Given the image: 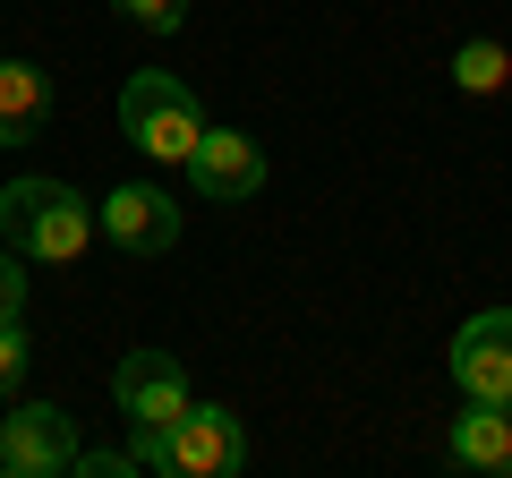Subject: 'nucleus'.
<instances>
[{
    "instance_id": "obj_13",
    "label": "nucleus",
    "mask_w": 512,
    "mask_h": 478,
    "mask_svg": "<svg viewBox=\"0 0 512 478\" xmlns=\"http://www.w3.org/2000/svg\"><path fill=\"white\" fill-rule=\"evenodd\" d=\"M111 9H120V18H137L146 35H171V26L188 18V0H111Z\"/></svg>"
},
{
    "instance_id": "obj_3",
    "label": "nucleus",
    "mask_w": 512,
    "mask_h": 478,
    "mask_svg": "<svg viewBox=\"0 0 512 478\" xmlns=\"http://www.w3.org/2000/svg\"><path fill=\"white\" fill-rule=\"evenodd\" d=\"M146 470H163V478H239L248 470V419L222 410V402H188L180 419L163 427V444H154Z\"/></svg>"
},
{
    "instance_id": "obj_4",
    "label": "nucleus",
    "mask_w": 512,
    "mask_h": 478,
    "mask_svg": "<svg viewBox=\"0 0 512 478\" xmlns=\"http://www.w3.org/2000/svg\"><path fill=\"white\" fill-rule=\"evenodd\" d=\"M111 393H120V419H128V453H137V470L154 461V444H163V427L188 410V368L171 359V350H128L120 368H111Z\"/></svg>"
},
{
    "instance_id": "obj_5",
    "label": "nucleus",
    "mask_w": 512,
    "mask_h": 478,
    "mask_svg": "<svg viewBox=\"0 0 512 478\" xmlns=\"http://www.w3.org/2000/svg\"><path fill=\"white\" fill-rule=\"evenodd\" d=\"M0 470L9 478H60L77 470V419L60 402H18L0 419Z\"/></svg>"
},
{
    "instance_id": "obj_1",
    "label": "nucleus",
    "mask_w": 512,
    "mask_h": 478,
    "mask_svg": "<svg viewBox=\"0 0 512 478\" xmlns=\"http://www.w3.org/2000/svg\"><path fill=\"white\" fill-rule=\"evenodd\" d=\"M94 231H103V222H94V205L77 197L69 180H9L0 188V239H9L18 257H35V265L86 257Z\"/></svg>"
},
{
    "instance_id": "obj_6",
    "label": "nucleus",
    "mask_w": 512,
    "mask_h": 478,
    "mask_svg": "<svg viewBox=\"0 0 512 478\" xmlns=\"http://www.w3.org/2000/svg\"><path fill=\"white\" fill-rule=\"evenodd\" d=\"M94 222H103L111 248H128V257H163L171 239H180V197L154 188V180H128V188H111L94 205Z\"/></svg>"
},
{
    "instance_id": "obj_8",
    "label": "nucleus",
    "mask_w": 512,
    "mask_h": 478,
    "mask_svg": "<svg viewBox=\"0 0 512 478\" xmlns=\"http://www.w3.org/2000/svg\"><path fill=\"white\" fill-rule=\"evenodd\" d=\"M188 188H197L205 205H248L256 188H265V154H256V137L205 129L197 154H188Z\"/></svg>"
},
{
    "instance_id": "obj_15",
    "label": "nucleus",
    "mask_w": 512,
    "mask_h": 478,
    "mask_svg": "<svg viewBox=\"0 0 512 478\" xmlns=\"http://www.w3.org/2000/svg\"><path fill=\"white\" fill-rule=\"evenodd\" d=\"M77 470H86V478H128L137 453H77Z\"/></svg>"
},
{
    "instance_id": "obj_2",
    "label": "nucleus",
    "mask_w": 512,
    "mask_h": 478,
    "mask_svg": "<svg viewBox=\"0 0 512 478\" xmlns=\"http://www.w3.org/2000/svg\"><path fill=\"white\" fill-rule=\"evenodd\" d=\"M120 129H128V146L154 154V163H188L197 137H205V111H197V94H188V77L137 69L120 86Z\"/></svg>"
},
{
    "instance_id": "obj_12",
    "label": "nucleus",
    "mask_w": 512,
    "mask_h": 478,
    "mask_svg": "<svg viewBox=\"0 0 512 478\" xmlns=\"http://www.w3.org/2000/svg\"><path fill=\"white\" fill-rule=\"evenodd\" d=\"M26 359H35V350H26V333H18V316H9V325H0V402H9V393L26 385Z\"/></svg>"
},
{
    "instance_id": "obj_11",
    "label": "nucleus",
    "mask_w": 512,
    "mask_h": 478,
    "mask_svg": "<svg viewBox=\"0 0 512 478\" xmlns=\"http://www.w3.org/2000/svg\"><path fill=\"white\" fill-rule=\"evenodd\" d=\"M504 77H512V52H504L495 35H470V43L453 52V86H461V94H504Z\"/></svg>"
},
{
    "instance_id": "obj_7",
    "label": "nucleus",
    "mask_w": 512,
    "mask_h": 478,
    "mask_svg": "<svg viewBox=\"0 0 512 478\" xmlns=\"http://www.w3.org/2000/svg\"><path fill=\"white\" fill-rule=\"evenodd\" d=\"M453 385L470 402H512V308H478L453 333Z\"/></svg>"
},
{
    "instance_id": "obj_14",
    "label": "nucleus",
    "mask_w": 512,
    "mask_h": 478,
    "mask_svg": "<svg viewBox=\"0 0 512 478\" xmlns=\"http://www.w3.org/2000/svg\"><path fill=\"white\" fill-rule=\"evenodd\" d=\"M9 316H26V257L0 239V325H9Z\"/></svg>"
},
{
    "instance_id": "obj_9",
    "label": "nucleus",
    "mask_w": 512,
    "mask_h": 478,
    "mask_svg": "<svg viewBox=\"0 0 512 478\" xmlns=\"http://www.w3.org/2000/svg\"><path fill=\"white\" fill-rule=\"evenodd\" d=\"M52 120V77L35 60H0V146H35Z\"/></svg>"
},
{
    "instance_id": "obj_10",
    "label": "nucleus",
    "mask_w": 512,
    "mask_h": 478,
    "mask_svg": "<svg viewBox=\"0 0 512 478\" xmlns=\"http://www.w3.org/2000/svg\"><path fill=\"white\" fill-rule=\"evenodd\" d=\"M453 461L461 470H487V478H512V402H470L453 419Z\"/></svg>"
}]
</instances>
